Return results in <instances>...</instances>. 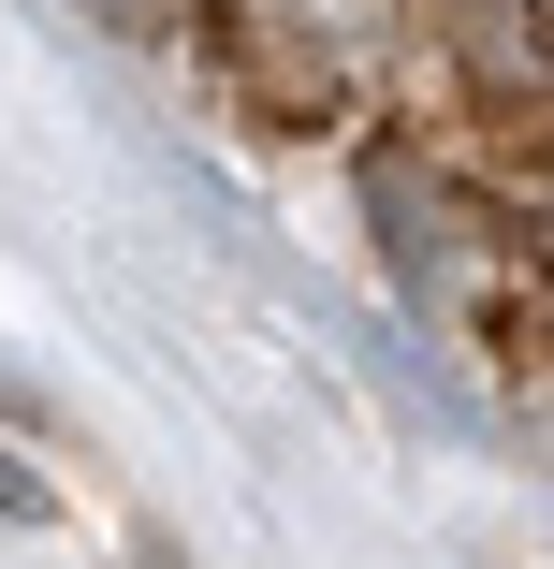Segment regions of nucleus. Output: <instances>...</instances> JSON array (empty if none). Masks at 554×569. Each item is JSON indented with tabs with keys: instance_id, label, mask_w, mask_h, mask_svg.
Masks as SVG:
<instances>
[{
	"instance_id": "nucleus-3",
	"label": "nucleus",
	"mask_w": 554,
	"mask_h": 569,
	"mask_svg": "<svg viewBox=\"0 0 554 569\" xmlns=\"http://www.w3.org/2000/svg\"><path fill=\"white\" fill-rule=\"evenodd\" d=\"M540 30H554V0H540Z\"/></svg>"
},
{
	"instance_id": "nucleus-2",
	"label": "nucleus",
	"mask_w": 554,
	"mask_h": 569,
	"mask_svg": "<svg viewBox=\"0 0 554 569\" xmlns=\"http://www.w3.org/2000/svg\"><path fill=\"white\" fill-rule=\"evenodd\" d=\"M365 219H380L409 307H437V321H482V307H496V234H482V204H467L453 176H423L409 147H380V161H365Z\"/></svg>"
},
{
	"instance_id": "nucleus-1",
	"label": "nucleus",
	"mask_w": 554,
	"mask_h": 569,
	"mask_svg": "<svg viewBox=\"0 0 554 569\" xmlns=\"http://www.w3.org/2000/svg\"><path fill=\"white\" fill-rule=\"evenodd\" d=\"M219 30H234L249 88H278V102H351V88L394 73L409 0H219Z\"/></svg>"
}]
</instances>
